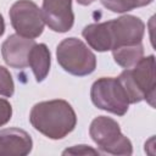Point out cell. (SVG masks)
I'll return each instance as SVG.
<instances>
[{
    "label": "cell",
    "instance_id": "obj_1",
    "mask_svg": "<svg viewBox=\"0 0 156 156\" xmlns=\"http://www.w3.org/2000/svg\"><path fill=\"white\" fill-rule=\"evenodd\" d=\"M144 32L145 24L139 17L124 15L111 21L88 24L82 35L91 49L105 52L123 45L141 43Z\"/></svg>",
    "mask_w": 156,
    "mask_h": 156
},
{
    "label": "cell",
    "instance_id": "obj_2",
    "mask_svg": "<svg viewBox=\"0 0 156 156\" xmlns=\"http://www.w3.org/2000/svg\"><path fill=\"white\" fill-rule=\"evenodd\" d=\"M29 122L43 135L58 140L76 128L77 116L71 104L62 99H55L35 104L30 110Z\"/></svg>",
    "mask_w": 156,
    "mask_h": 156
},
{
    "label": "cell",
    "instance_id": "obj_3",
    "mask_svg": "<svg viewBox=\"0 0 156 156\" xmlns=\"http://www.w3.org/2000/svg\"><path fill=\"white\" fill-rule=\"evenodd\" d=\"M124 87L129 102L146 100L155 106V56L141 57L132 68H126L117 77Z\"/></svg>",
    "mask_w": 156,
    "mask_h": 156
},
{
    "label": "cell",
    "instance_id": "obj_4",
    "mask_svg": "<svg viewBox=\"0 0 156 156\" xmlns=\"http://www.w3.org/2000/svg\"><path fill=\"white\" fill-rule=\"evenodd\" d=\"M58 65L69 74L84 77L96 68V56L78 38H66L56 48Z\"/></svg>",
    "mask_w": 156,
    "mask_h": 156
},
{
    "label": "cell",
    "instance_id": "obj_5",
    "mask_svg": "<svg viewBox=\"0 0 156 156\" xmlns=\"http://www.w3.org/2000/svg\"><path fill=\"white\" fill-rule=\"evenodd\" d=\"M89 134L98 147L111 155H132L130 140L121 132L119 124L111 117L99 116L94 118L89 127Z\"/></svg>",
    "mask_w": 156,
    "mask_h": 156
},
{
    "label": "cell",
    "instance_id": "obj_6",
    "mask_svg": "<svg viewBox=\"0 0 156 156\" xmlns=\"http://www.w3.org/2000/svg\"><path fill=\"white\" fill-rule=\"evenodd\" d=\"M90 98L98 108L117 116H124L130 104L124 87L118 78L113 77L96 79L91 85Z\"/></svg>",
    "mask_w": 156,
    "mask_h": 156
},
{
    "label": "cell",
    "instance_id": "obj_7",
    "mask_svg": "<svg viewBox=\"0 0 156 156\" xmlns=\"http://www.w3.org/2000/svg\"><path fill=\"white\" fill-rule=\"evenodd\" d=\"M9 15L16 34L29 39H35L41 35L45 22L43 12L35 2L30 0H18L11 6Z\"/></svg>",
    "mask_w": 156,
    "mask_h": 156
},
{
    "label": "cell",
    "instance_id": "obj_8",
    "mask_svg": "<svg viewBox=\"0 0 156 156\" xmlns=\"http://www.w3.org/2000/svg\"><path fill=\"white\" fill-rule=\"evenodd\" d=\"M41 12L44 22L54 32L65 33L73 27L72 0H43Z\"/></svg>",
    "mask_w": 156,
    "mask_h": 156
},
{
    "label": "cell",
    "instance_id": "obj_9",
    "mask_svg": "<svg viewBox=\"0 0 156 156\" xmlns=\"http://www.w3.org/2000/svg\"><path fill=\"white\" fill-rule=\"evenodd\" d=\"M34 44V39L18 34L10 35L1 45V55L5 63L16 69L28 67V55Z\"/></svg>",
    "mask_w": 156,
    "mask_h": 156
},
{
    "label": "cell",
    "instance_id": "obj_10",
    "mask_svg": "<svg viewBox=\"0 0 156 156\" xmlns=\"http://www.w3.org/2000/svg\"><path fill=\"white\" fill-rule=\"evenodd\" d=\"M30 135L20 128L0 130V156H26L32 151Z\"/></svg>",
    "mask_w": 156,
    "mask_h": 156
},
{
    "label": "cell",
    "instance_id": "obj_11",
    "mask_svg": "<svg viewBox=\"0 0 156 156\" xmlns=\"http://www.w3.org/2000/svg\"><path fill=\"white\" fill-rule=\"evenodd\" d=\"M51 65V56L45 44H34L28 55V66L35 77V80L43 82L49 74Z\"/></svg>",
    "mask_w": 156,
    "mask_h": 156
},
{
    "label": "cell",
    "instance_id": "obj_12",
    "mask_svg": "<svg viewBox=\"0 0 156 156\" xmlns=\"http://www.w3.org/2000/svg\"><path fill=\"white\" fill-rule=\"evenodd\" d=\"M112 51L113 60L117 65L123 68H132L144 55V46L141 43L132 44V45H123L116 48Z\"/></svg>",
    "mask_w": 156,
    "mask_h": 156
},
{
    "label": "cell",
    "instance_id": "obj_13",
    "mask_svg": "<svg viewBox=\"0 0 156 156\" xmlns=\"http://www.w3.org/2000/svg\"><path fill=\"white\" fill-rule=\"evenodd\" d=\"M154 0H101V4L110 11L122 13L136 7H143L151 4Z\"/></svg>",
    "mask_w": 156,
    "mask_h": 156
},
{
    "label": "cell",
    "instance_id": "obj_14",
    "mask_svg": "<svg viewBox=\"0 0 156 156\" xmlns=\"http://www.w3.org/2000/svg\"><path fill=\"white\" fill-rule=\"evenodd\" d=\"M15 93V84L11 73L4 66H0V95L11 98Z\"/></svg>",
    "mask_w": 156,
    "mask_h": 156
},
{
    "label": "cell",
    "instance_id": "obj_15",
    "mask_svg": "<svg viewBox=\"0 0 156 156\" xmlns=\"http://www.w3.org/2000/svg\"><path fill=\"white\" fill-rule=\"evenodd\" d=\"M63 155H100V151L88 146V145H76L62 152Z\"/></svg>",
    "mask_w": 156,
    "mask_h": 156
},
{
    "label": "cell",
    "instance_id": "obj_16",
    "mask_svg": "<svg viewBox=\"0 0 156 156\" xmlns=\"http://www.w3.org/2000/svg\"><path fill=\"white\" fill-rule=\"evenodd\" d=\"M12 116V106L6 99H0V127L5 126Z\"/></svg>",
    "mask_w": 156,
    "mask_h": 156
},
{
    "label": "cell",
    "instance_id": "obj_17",
    "mask_svg": "<svg viewBox=\"0 0 156 156\" xmlns=\"http://www.w3.org/2000/svg\"><path fill=\"white\" fill-rule=\"evenodd\" d=\"M4 32H5V21H4L2 15L0 13V37L4 34Z\"/></svg>",
    "mask_w": 156,
    "mask_h": 156
},
{
    "label": "cell",
    "instance_id": "obj_18",
    "mask_svg": "<svg viewBox=\"0 0 156 156\" xmlns=\"http://www.w3.org/2000/svg\"><path fill=\"white\" fill-rule=\"evenodd\" d=\"M95 0H77V2L79 4V5H83V6H88V5H90L91 2H94Z\"/></svg>",
    "mask_w": 156,
    "mask_h": 156
}]
</instances>
